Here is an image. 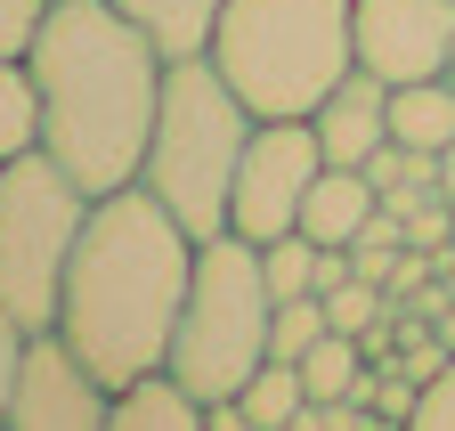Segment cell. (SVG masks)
Segmentation results:
<instances>
[{"label":"cell","mask_w":455,"mask_h":431,"mask_svg":"<svg viewBox=\"0 0 455 431\" xmlns=\"http://www.w3.org/2000/svg\"><path fill=\"white\" fill-rule=\"evenodd\" d=\"M114 391L98 383V366L66 342V334H33L25 342V374H17V399L0 415V431H106Z\"/></svg>","instance_id":"8"},{"label":"cell","mask_w":455,"mask_h":431,"mask_svg":"<svg viewBox=\"0 0 455 431\" xmlns=\"http://www.w3.org/2000/svg\"><path fill=\"white\" fill-rule=\"evenodd\" d=\"M317 172H325V147H317L309 123H252V147H244L236 196H228V228L252 236V244L293 236Z\"/></svg>","instance_id":"7"},{"label":"cell","mask_w":455,"mask_h":431,"mask_svg":"<svg viewBox=\"0 0 455 431\" xmlns=\"http://www.w3.org/2000/svg\"><path fill=\"white\" fill-rule=\"evenodd\" d=\"M90 204H98V196L57 164L49 147L0 164V309H9L25 334H49V326H57L66 260H74V244H82Z\"/></svg>","instance_id":"6"},{"label":"cell","mask_w":455,"mask_h":431,"mask_svg":"<svg viewBox=\"0 0 455 431\" xmlns=\"http://www.w3.org/2000/svg\"><path fill=\"white\" fill-rule=\"evenodd\" d=\"M236 407H244V423H260V431H284L301 407H309V383H301V366H284V358H268V366H252V383L236 391Z\"/></svg>","instance_id":"16"},{"label":"cell","mask_w":455,"mask_h":431,"mask_svg":"<svg viewBox=\"0 0 455 431\" xmlns=\"http://www.w3.org/2000/svg\"><path fill=\"white\" fill-rule=\"evenodd\" d=\"M325 334H333V326H325V301H317V293H301V301H276V317H268V358L301 366V358H309Z\"/></svg>","instance_id":"19"},{"label":"cell","mask_w":455,"mask_h":431,"mask_svg":"<svg viewBox=\"0 0 455 431\" xmlns=\"http://www.w3.org/2000/svg\"><path fill=\"white\" fill-rule=\"evenodd\" d=\"M317 301H325V326H333V334H358V342H366V334L382 326V301H390V293L366 285V277H350V285H333V293H317Z\"/></svg>","instance_id":"20"},{"label":"cell","mask_w":455,"mask_h":431,"mask_svg":"<svg viewBox=\"0 0 455 431\" xmlns=\"http://www.w3.org/2000/svg\"><path fill=\"white\" fill-rule=\"evenodd\" d=\"M390 139L415 147V155H439L455 139V82L431 74V82H398L390 90Z\"/></svg>","instance_id":"14"},{"label":"cell","mask_w":455,"mask_h":431,"mask_svg":"<svg viewBox=\"0 0 455 431\" xmlns=\"http://www.w3.org/2000/svg\"><path fill=\"white\" fill-rule=\"evenodd\" d=\"M423 309H431V334H439V342H447V358H455V293H439V285H431V293H423Z\"/></svg>","instance_id":"24"},{"label":"cell","mask_w":455,"mask_h":431,"mask_svg":"<svg viewBox=\"0 0 455 431\" xmlns=\"http://www.w3.org/2000/svg\"><path fill=\"white\" fill-rule=\"evenodd\" d=\"M374 180L366 172H341V164H325L317 180H309V204H301V236L309 244H358L366 236V220H374Z\"/></svg>","instance_id":"11"},{"label":"cell","mask_w":455,"mask_h":431,"mask_svg":"<svg viewBox=\"0 0 455 431\" xmlns=\"http://www.w3.org/2000/svg\"><path fill=\"white\" fill-rule=\"evenodd\" d=\"M407 431H455V358L423 383V407H415V423Z\"/></svg>","instance_id":"22"},{"label":"cell","mask_w":455,"mask_h":431,"mask_svg":"<svg viewBox=\"0 0 455 431\" xmlns=\"http://www.w3.org/2000/svg\"><path fill=\"white\" fill-rule=\"evenodd\" d=\"M350 49L390 90L431 82V74H447V49H455V0H358L350 9Z\"/></svg>","instance_id":"9"},{"label":"cell","mask_w":455,"mask_h":431,"mask_svg":"<svg viewBox=\"0 0 455 431\" xmlns=\"http://www.w3.org/2000/svg\"><path fill=\"white\" fill-rule=\"evenodd\" d=\"M268 317H276V293L260 277V244L236 228L196 236V277H188L163 374L180 391H196L204 407L236 399L252 383V366H268Z\"/></svg>","instance_id":"5"},{"label":"cell","mask_w":455,"mask_h":431,"mask_svg":"<svg viewBox=\"0 0 455 431\" xmlns=\"http://www.w3.org/2000/svg\"><path fill=\"white\" fill-rule=\"evenodd\" d=\"M196 277V228L131 180L90 204L82 244L66 260V301H57V334H66L106 391H131L163 374L171 334H180V301Z\"/></svg>","instance_id":"1"},{"label":"cell","mask_w":455,"mask_h":431,"mask_svg":"<svg viewBox=\"0 0 455 431\" xmlns=\"http://www.w3.org/2000/svg\"><path fill=\"white\" fill-rule=\"evenodd\" d=\"M431 188H439V196H447V204H455V139H447V147H439V164H431Z\"/></svg>","instance_id":"25"},{"label":"cell","mask_w":455,"mask_h":431,"mask_svg":"<svg viewBox=\"0 0 455 431\" xmlns=\"http://www.w3.org/2000/svg\"><path fill=\"white\" fill-rule=\"evenodd\" d=\"M350 9L358 0H228L204 58L260 123H309V106L358 66Z\"/></svg>","instance_id":"3"},{"label":"cell","mask_w":455,"mask_h":431,"mask_svg":"<svg viewBox=\"0 0 455 431\" xmlns=\"http://www.w3.org/2000/svg\"><path fill=\"white\" fill-rule=\"evenodd\" d=\"M106 431H212V407H204L196 391H180L171 374H147V383L114 391Z\"/></svg>","instance_id":"13"},{"label":"cell","mask_w":455,"mask_h":431,"mask_svg":"<svg viewBox=\"0 0 455 431\" xmlns=\"http://www.w3.org/2000/svg\"><path fill=\"white\" fill-rule=\"evenodd\" d=\"M366 342L358 334H325L309 358H301V383H309V399H358L366 391Z\"/></svg>","instance_id":"17"},{"label":"cell","mask_w":455,"mask_h":431,"mask_svg":"<svg viewBox=\"0 0 455 431\" xmlns=\"http://www.w3.org/2000/svg\"><path fill=\"white\" fill-rule=\"evenodd\" d=\"M41 147V82L25 58H0V164Z\"/></svg>","instance_id":"15"},{"label":"cell","mask_w":455,"mask_h":431,"mask_svg":"<svg viewBox=\"0 0 455 431\" xmlns=\"http://www.w3.org/2000/svg\"><path fill=\"white\" fill-rule=\"evenodd\" d=\"M212 431H260V423H244V407H236V399H220V407H212Z\"/></svg>","instance_id":"26"},{"label":"cell","mask_w":455,"mask_h":431,"mask_svg":"<svg viewBox=\"0 0 455 431\" xmlns=\"http://www.w3.org/2000/svg\"><path fill=\"white\" fill-rule=\"evenodd\" d=\"M252 123H260V115L220 82L212 58H171L155 131H147L139 188H147L180 228L220 236V228H228V196H236V172H244V147H252Z\"/></svg>","instance_id":"4"},{"label":"cell","mask_w":455,"mask_h":431,"mask_svg":"<svg viewBox=\"0 0 455 431\" xmlns=\"http://www.w3.org/2000/svg\"><path fill=\"white\" fill-rule=\"evenodd\" d=\"M25 66L41 82V147L90 196L131 188L147 164V131H155L171 58L114 0H49Z\"/></svg>","instance_id":"2"},{"label":"cell","mask_w":455,"mask_h":431,"mask_svg":"<svg viewBox=\"0 0 455 431\" xmlns=\"http://www.w3.org/2000/svg\"><path fill=\"white\" fill-rule=\"evenodd\" d=\"M25 326H17V317L9 309H0V415H9V399H17V374H25Z\"/></svg>","instance_id":"23"},{"label":"cell","mask_w":455,"mask_h":431,"mask_svg":"<svg viewBox=\"0 0 455 431\" xmlns=\"http://www.w3.org/2000/svg\"><path fill=\"white\" fill-rule=\"evenodd\" d=\"M114 9H123V17L163 49V58H204L228 0H114Z\"/></svg>","instance_id":"12"},{"label":"cell","mask_w":455,"mask_h":431,"mask_svg":"<svg viewBox=\"0 0 455 431\" xmlns=\"http://www.w3.org/2000/svg\"><path fill=\"white\" fill-rule=\"evenodd\" d=\"M309 131H317V147H325V164L366 172V155L390 139V82L366 74V66H350V74L309 106Z\"/></svg>","instance_id":"10"},{"label":"cell","mask_w":455,"mask_h":431,"mask_svg":"<svg viewBox=\"0 0 455 431\" xmlns=\"http://www.w3.org/2000/svg\"><path fill=\"white\" fill-rule=\"evenodd\" d=\"M41 17H49V0H0V58H25Z\"/></svg>","instance_id":"21"},{"label":"cell","mask_w":455,"mask_h":431,"mask_svg":"<svg viewBox=\"0 0 455 431\" xmlns=\"http://www.w3.org/2000/svg\"><path fill=\"white\" fill-rule=\"evenodd\" d=\"M447 82H455V49H447Z\"/></svg>","instance_id":"27"},{"label":"cell","mask_w":455,"mask_h":431,"mask_svg":"<svg viewBox=\"0 0 455 431\" xmlns=\"http://www.w3.org/2000/svg\"><path fill=\"white\" fill-rule=\"evenodd\" d=\"M260 277H268V293L276 301H301V293H317V244L293 228V236H268L260 244Z\"/></svg>","instance_id":"18"}]
</instances>
